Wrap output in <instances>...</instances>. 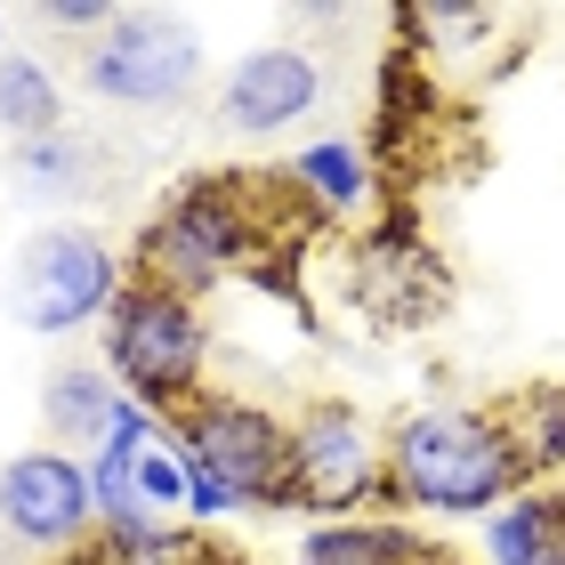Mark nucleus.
Segmentation results:
<instances>
[{
  "label": "nucleus",
  "instance_id": "nucleus-1",
  "mask_svg": "<svg viewBox=\"0 0 565 565\" xmlns=\"http://www.w3.org/2000/svg\"><path fill=\"white\" fill-rule=\"evenodd\" d=\"M525 445L477 404H420L388 428V493L428 518H493L525 493Z\"/></svg>",
  "mask_w": 565,
  "mask_h": 565
},
{
  "label": "nucleus",
  "instance_id": "nucleus-2",
  "mask_svg": "<svg viewBox=\"0 0 565 565\" xmlns=\"http://www.w3.org/2000/svg\"><path fill=\"white\" fill-rule=\"evenodd\" d=\"M202 355H211V331H202L186 291H170L153 275L121 282L106 316V372L121 380V396L146 413H186L202 388Z\"/></svg>",
  "mask_w": 565,
  "mask_h": 565
},
{
  "label": "nucleus",
  "instance_id": "nucleus-3",
  "mask_svg": "<svg viewBox=\"0 0 565 565\" xmlns=\"http://www.w3.org/2000/svg\"><path fill=\"white\" fill-rule=\"evenodd\" d=\"M170 445L194 477H211L235 509L291 501V420L259 413L243 396H194L170 420Z\"/></svg>",
  "mask_w": 565,
  "mask_h": 565
},
{
  "label": "nucleus",
  "instance_id": "nucleus-4",
  "mask_svg": "<svg viewBox=\"0 0 565 565\" xmlns=\"http://www.w3.org/2000/svg\"><path fill=\"white\" fill-rule=\"evenodd\" d=\"M121 299V267L89 226H41L17 250V323L24 331H82L106 323Z\"/></svg>",
  "mask_w": 565,
  "mask_h": 565
},
{
  "label": "nucleus",
  "instance_id": "nucleus-5",
  "mask_svg": "<svg viewBox=\"0 0 565 565\" xmlns=\"http://www.w3.org/2000/svg\"><path fill=\"white\" fill-rule=\"evenodd\" d=\"M202 73V49L162 9H121L106 33L82 49V82L106 106H178Z\"/></svg>",
  "mask_w": 565,
  "mask_h": 565
},
{
  "label": "nucleus",
  "instance_id": "nucleus-6",
  "mask_svg": "<svg viewBox=\"0 0 565 565\" xmlns=\"http://www.w3.org/2000/svg\"><path fill=\"white\" fill-rule=\"evenodd\" d=\"M106 525L97 518V484H89V460L82 452H57V445H33L0 469V533L24 550H73Z\"/></svg>",
  "mask_w": 565,
  "mask_h": 565
},
{
  "label": "nucleus",
  "instance_id": "nucleus-7",
  "mask_svg": "<svg viewBox=\"0 0 565 565\" xmlns=\"http://www.w3.org/2000/svg\"><path fill=\"white\" fill-rule=\"evenodd\" d=\"M243 250H250V218H243L235 186L194 178V186L178 194L162 218H153V235H146V275L194 299L202 282H218L226 267L243 259Z\"/></svg>",
  "mask_w": 565,
  "mask_h": 565
},
{
  "label": "nucleus",
  "instance_id": "nucleus-8",
  "mask_svg": "<svg viewBox=\"0 0 565 565\" xmlns=\"http://www.w3.org/2000/svg\"><path fill=\"white\" fill-rule=\"evenodd\" d=\"M388 493V436H372L348 404H316L291 420V501L307 509H355Z\"/></svg>",
  "mask_w": 565,
  "mask_h": 565
},
{
  "label": "nucleus",
  "instance_id": "nucleus-9",
  "mask_svg": "<svg viewBox=\"0 0 565 565\" xmlns=\"http://www.w3.org/2000/svg\"><path fill=\"white\" fill-rule=\"evenodd\" d=\"M316 97H323V65L299 41H267L250 57H235V73L218 89V121L243 130V138H275V130L316 114Z\"/></svg>",
  "mask_w": 565,
  "mask_h": 565
},
{
  "label": "nucleus",
  "instance_id": "nucleus-10",
  "mask_svg": "<svg viewBox=\"0 0 565 565\" xmlns=\"http://www.w3.org/2000/svg\"><path fill=\"white\" fill-rule=\"evenodd\" d=\"M162 413H146V404H121L114 428H106V445L89 452V484H97V518L106 525H130L146 518V493H138V477H146V452L162 445ZM97 525V533H106Z\"/></svg>",
  "mask_w": 565,
  "mask_h": 565
},
{
  "label": "nucleus",
  "instance_id": "nucleus-11",
  "mask_svg": "<svg viewBox=\"0 0 565 565\" xmlns=\"http://www.w3.org/2000/svg\"><path fill=\"white\" fill-rule=\"evenodd\" d=\"M121 380L114 372H97V364H57L41 380V428H49V445H106V428H114V413H121Z\"/></svg>",
  "mask_w": 565,
  "mask_h": 565
},
{
  "label": "nucleus",
  "instance_id": "nucleus-12",
  "mask_svg": "<svg viewBox=\"0 0 565 565\" xmlns=\"http://www.w3.org/2000/svg\"><path fill=\"white\" fill-rule=\"evenodd\" d=\"M0 130H9V146L65 130V82L41 57H24V49H0Z\"/></svg>",
  "mask_w": 565,
  "mask_h": 565
},
{
  "label": "nucleus",
  "instance_id": "nucleus-13",
  "mask_svg": "<svg viewBox=\"0 0 565 565\" xmlns=\"http://www.w3.org/2000/svg\"><path fill=\"white\" fill-rule=\"evenodd\" d=\"M484 565H565V501L518 493L484 518Z\"/></svg>",
  "mask_w": 565,
  "mask_h": 565
},
{
  "label": "nucleus",
  "instance_id": "nucleus-14",
  "mask_svg": "<svg viewBox=\"0 0 565 565\" xmlns=\"http://www.w3.org/2000/svg\"><path fill=\"white\" fill-rule=\"evenodd\" d=\"M307 565H428V550L388 518H331L307 533Z\"/></svg>",
  "mask_w": 565,
  "mask_h": 565
},
{
  "label": "nucleus",
  "instance_id": "nucleus-15",
  "mask_svg": "<svg viewBox=\"0 0 565 565\" xmlns=\"http://www.w3.org/2000/svg\"><path fill=\"white\" fill-rule=\"evenodd\" d=\"M9 170H17V186H24V194L57 202V194H82V186H89V146L73 138V130H57V138L17 146V153H9Z\"/></svg>",
  "mask_w": 565,
  "mask_h": 565
},
{
  "label": "nucleus",
  "instance_id": "nucleus-16",
  "mask_svg": "<svg viewBox=\"0 0 565 565\" xmlns=\"http://www.w3.org/2000/svg\"><path fill=\"white\" fill-rule=\"evenodd\" d=\"M291 178L323 202V211H355V202H364V153H355L348 138H316L291 162Z\"/></svg>",
  "mask_w": 565,
  "mask_h": 565
},
{
  "label": "nucleus",
  "instance_id": "nucleus-17",
  "mask_svg": "<svg viewBox=\"0 0 565 565\" xmlns=\"http://www.w3.org/2000/svg\"><path fill=\"white\" fill-rule=\"evenodd\" d=\"M106 542L121 565H186V525L178 518H130V525H106Z\"/></svg>",
  "mask_w": 565,
  "mask_h": 565
},
{
  "label": "nucleus",
  "instance_id": "nucleus-18",
  "mask_svg": "<svg viewBox=\"0 0 565 565\" xmlns=\"http://www.w3.org/2000/svg\"><path fill=\"white\" fill-rule=\"evenodd\" d=\"M186 460H178V445L162 436V445L146 452V477H138V493H146V518H178V509H186Z\"/></svg>",
  "mask_w": 565,
  "mask_h": 565
},
{
  "label": "nucleus",
  "instance_id": "nucleus-19",
  "mask_svg": "<svg viewBox=\"0 0 565 565\" xmlns=\"http://www.w3.org/2000/svg\"><path fill=\"white\" fill-rule=\"evenodd\" d=\"M518 445H525V460H565V388H542L525 404Z\"/></svg>",
  "mask_w": 565,
  "mask_h": 565
},
{
  "label": "nucleus",
  "instance_id": "nucleus-20",
  "mask_svg": "<svg viewBox=\"0 0 565 565\" xmlns=\"http://www.w3.org/2000/svg\"><path fill=\"white\" fill-rule=\"evenodd\" d=\"M41 17L57 24V33H89V41H97V33H106V24H114L121 9H97V0H49Z\"/></svg>",
  "mask_w": 565,
  "mask_h": 565
},
{
  "label": "nucleus",
  "instance_id": "nucleus-21",
  "mask_svg": "<svg viewBox=\"0 0 565 565\" xmlns=\"http://www.w3.org/2000/svg\"><path fill=\"white\" fill-rule=\"evenodd\" d=\"M202 565H243V557H202Z\"/></svg>",
  "mask_w": 565,
  "mask_h": 565
},
{
  "label": "nucleus",
  "instance_id": "nucleus-22",
  "mask_svg": "<svg viewBox=\"0 0 565 565\" xmlns=\"http://www.w3.org/2000/svg\"><path fill=\"white\" fill-rule=\"evenodd\" d=\"M0 33H9V17H0Z\"/></svg>",
  "mask_w": 565,
  "mask_h": 565
},
{
  "label": "nucleus",
  "instance_id": "nucleus-23",
  "mask_svg": "<svg viewBox=\"0 0 565 565\" xmlns=\"http://www.w3.org/2000/svg\"><path fill=\"white\" fill-rule=\"evenodd\" d=\"M299 565H307V557H299Z\"/></svg>",
  "mask_w": 565,
  "mask_h": 565
}]
</instances>
